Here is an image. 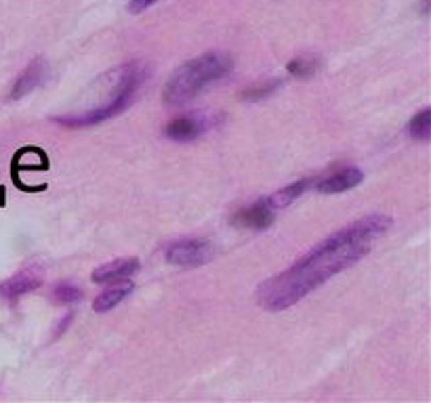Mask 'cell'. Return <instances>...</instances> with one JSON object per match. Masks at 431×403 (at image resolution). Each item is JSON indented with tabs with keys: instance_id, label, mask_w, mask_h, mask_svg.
<instances>
[{
	"instance_id": "cell-11",
	"label": "cell",
	"mask_w": 431,
	"mask_h": 403,
	"mask_svg": "<svg viewBox=\"0 0 431 403\" xmlns=\"http://www.w3.org/2000/svg\"><path fill=\"white\" fill-rule=\"evenodd\" d=\"M130 292H133V284H130V282H124V280L121 284L116 282V284H112V288H106L95 298L93 309H95L97 313H106V311L114 309L118 302H123Z\"/></svg>"
},
{
	"instance_id": "cell-7",
	"label": "cell",
	"mask_w": 431,
	"mask_h": 403,
	"mask_svg": "<svg viewBox=\"0 0 431 403\" xmlns=\"http://www.w3.org/2000/svg\"><path fill=\"white\" fill-rule=\"evenodd\" d=\"M47 76H49V65H47V61L40 57L34 59V61L21 72V76L15 80L9 99H11V101H17V99L26 97V95H30L32 91H36V89L47 80Z\"/></svg>"
},
{
	"instance_id": "cell-8",
	"label": "cell",
	"mask_w": 431,
	"mask_h": 403,
	"mask_svg": "<svg viewBox=\"0 0 431 403\" xmlns=\"http://www.w3.org/2000/svg\"><path fill=\"white\" fill-rule=\"evenodd\" d=\"M274 217H276V210L269 208V204H267L265 200H259V202H254L252 206L238 210L232 223H234L236 227H242V229L261 231L267 229V227L274 223Z\"/></svg>"
},
{
	"instance_id": "cell-18",
	"label": "cell",
	"mask_w": 431,
	"mask_h": 403,
	"mask_svg": "<svg viewBox=\"0 0 431 403\" xmlns=\"http://www.w3.org/2000/svg\"><path fill=\"white\" fill-rule=\"evenodd\" d=\"M69 319H72V313H69V315H65V319H63V324H60V326H57V330H55V336H57V334H60V332H63V330H65V328H67V324H69Z\"/></svg>"
},
{
	"instance_id": "cell-1",
	"label": "cell",
	"mask_w": 431,
	"mask_h": 403,
	"mask_svg": "<svg viewBox=\"0 0 431 403\" xmlns=\"http://www.w3.org/2000/svg\"><path fill=\"white\" fill-rule=\"evenodd\" d=\"M389 225V217L370 215L330 233L286 271L265 280L257 290V302L267 311H284L297 305L309 292L364 259Z\"/></svg>"
},
{
	"instance_id": "cell-2",
	"label": "cell",
	"mask_w": 431,
	"mask_h": 403,
	"mask_svg": "<svg viewBox=\"0 0 431 403\" xmlns=\"http://www.w3.org/2000/svg\"><path fill=\"white\" fill-rule=\"evenodd\" d=\"M232 72V57L221 51H208L177 67L169 78L162 99L169 106H185L202 95L208 84L221 80Z\"/></svg>"
},
{
	"instance_id": "cell-4",
	"label": "cell",
	"mask_w": 431,
	"mask_h": 403,
	"mask_svg": "<svg viewBox=\"0 0 431 403\" xmlns=\"http://www.w3.org/2000/svg\"><path fill=\"white\" fill-rule=\"evenodd\" d=\"M213 244L202 237L177 239L167 248V261L175 267H200L213 259Z\"/></svg>"
},
{
	"instance_id": "cell-13",
	"label": "cell",
	"mask_w": 431,
	"mask_h": 403,
	"mask_svg": "<svg viewBox=\"0 0 431 403\" xmlns=\"http://www.w3.org/2000/svg\"><path fill=\"white\" fill-rule=\"evenodd\" d=\"M408 132L415 137V139H421V141H427L431 132V110L430 108H423L419 114L415 115L408 124Z\"/></svg>"
},
{
	"instance_id": "cell-14",
	"label": "cell",
	"mask_w": 431,
	"mask_h": 403,
	"mask_svg": "<svg viewBox=\"0 0 431 403\" xmlns=\"http://www.w3.org/2000/svg\"><path fill=\"white\" fill-rule=\"evenodd\" d=\"M53 298L57 302L69 305V302H76V300L82 298V290L78 288V286H74V284H69V282H62L53 290Z\"/></svg>"
},
{
	"instance_id": "cell-3",
	"label": "cell",
	"mask_w": 431,
	"mask_h": 403,
	"mask_svg": "<svg viewBox=\"0 0 431 403\" xmlns=\"http://www.w3.org/2000/svg\"><path fill=\"white\" fill-rule=\"evenodd\" d=\"M141 80H143V69L137 63H130L118 72V82L114 86L112 97H108L95 110H89L84 114L63 115V118H57V122L63 126H69V128H84V126H93V124H99V122H106L114 115L123 114L124 110L133 103Z\"/></svg>"
},
{
	"instance_id": "cell-15",
	"label": "cell",
	"mask_w": 431,
	"mask_h": 403,
	"mask_svg": "<svg viewBox=\"0 0 431 403\" xmlns=\"http://www.w3.org/2000/svg\"><path fill=\"white\" fill-rule=\"evenodd\" d=\"M315 67H318V61L303 57L293 59V61L286 65L289 74H293V76H297V78H309V76H313V74H315Z\"/></svg>"
},
{
	"instance_id": "cell-5",
	"label": "cell",
	"mask_w": 431,
	"mask_h": 403,
	"mask_svg": "<svg viewBox=\"0 0 431 403\" xmlns=\"http://www.w3.org/2000/svg\"><path fill=\"white\" fill-rule=\"evenodd\" d=\"M213 124V118L206 114H185L173 118L167 128L164 135L173 141H191L196 137H200L202 132H206Z\"/></svg>"
},
{
	"instance_id": "cell-19",
	"label": "cell",
	"mask_w": 431,
	"mask_h": 403,
	"mask_svg": "<svg viewBox=\"0 0 431 403\" xmlns=\"http://www.w3.org/2000/svg\"><path fill=\"white\" fill-rule=\"evenodd\" d=\"M421 13L427 17V13H430V0H423V2H421Z\"/></svg>"
},
{
	"instance_id": "cell-9",
	"label": "cell",
	"mask_w": 431,
	"mask_h": 403,
	"mask_svg": "<svg viewBox=\"0 0 431 403\" xmlns=\"http://www.w3.org/2000/svg\"><path fill=\"white\" fill-rule=\"evenodd\" d=\"M139 271V261L137 259H118L108 265H101L93 271V282L95 284H116L128 280Z\"/></svg>"
},
{
	"instance_id": "cell-12",
	"label": "cell",
	"mask_w": 431,
	"mask_h": 403,
	"mask_svg": "<svg viewBox=\"0 0 431 403\" xmlns=\"http://www.w3.org/2000/svg\"><path fill=\"white\" fill-rule=\"evenodd\" d=\"M309 183H311V181H299V183H293V185H289V187L276 191L274 195L265 198V202L269 204V208H274V210L278 212L280 208H286L289 204H293V202H295V200L308 189Z\"/></svg>"
},
{
	"instance_id": "cell-6",
	"label": "cell",
	"mask_w": 431,
	"mask_h": 403,
	"mask_svg": "<svg viewBox=\"0 0 431 403\" xmlns=\"http://www.w3.org/2000/svg\"><path fill=\"white\" fill-rule=\"evenodd\" d=\"M43 282H45V276L40 267H26L0 284V296L6 300H17L19 296L34 292Z\"/></svg>"
},
{
	"instance_id": "cell-16",
	"label": "cell",
	"mask_w": 431,
	"mask_h": 403,
	"mask_svg": "<svg viewBox=\"0 0 431 403\" xmlns=\"http://www.w3.org/2000/svg\"><path fill=\"white\" fill-rule=\"evenodd\" d=\"M278 86H280V80H269V82H265V84L252 86L250 91H247V93L242 95V97L248 99V101H259V99H263V97L272 95V93H274Z\"/></svg>"
},
{
	"instance_id": "cell-10",
	"label": "cell",
	"mask_w": 431,
	"mask_h": 403,
	"mask_svg": "<svg viewBox=\"0 0 431 403\" xmlns=\"http://www.w3.org/2000/svg\"><path fill=\"white\" fill-rule=\"evenodd\" d=\"M362 178H364V174H362L360 169L349 166V169H343L339 173L322 178L318 183V191L320 193H341V191H347V189L356 187Z\"/></svg>"
},
{
	"instance_id": "cell-17",
	"label": "cell",
	"mask_w": 431,
	"mask_h": 403,
	"mask_svg": "<svg viewBox=\"0 0 431 403\" xmlns=\"http://www.w3.org/2000/svg\"><path fill=\"white\" fill-rule=\"evenodd\" d=\"M156 2H160V0H130L126 8H128V13H133V15H139V13H143L145 8L154 6Z\"/></svg>"
}]
</instances>
